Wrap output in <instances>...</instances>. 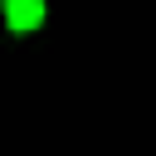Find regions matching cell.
I'll return each instance as SVG.
<instances>
[{
  "mask_svg": "<svg viewBox=\"0 0 156 156\" xmlns=\"http://www.w3.org/2000/svg\"><path fill=\"white\" fill-rule=\"evenodd\" d=\"M5 24H10L15 34L39 29V24H44V0H5Z\"/></svg>",
  "mask_w": 156,
  "mask_h": 156,
  "instance_id": "obj_1",
  "label": "cell"
}]
</instances>
